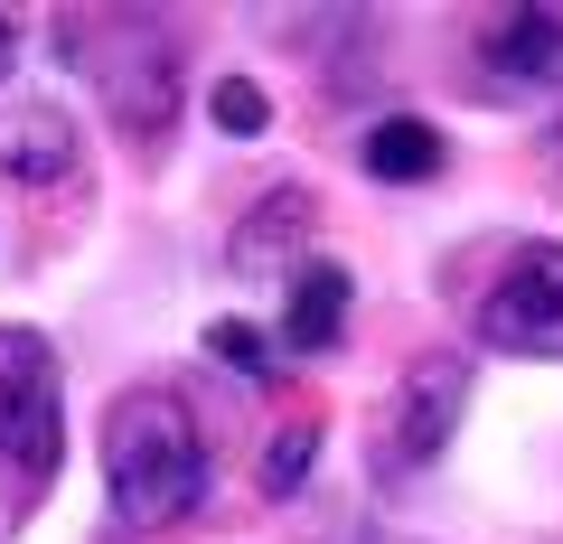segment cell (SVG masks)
Wrapping results in <instances>:
<instances>
[{"label":"cell","instance_id":"14","mask_svg":"<svg viewBox=\"0 0 563 544\" xmlns=\"http://www.w3.org/2000/svg\"><path fill=\"white\" fill-rule=\"evenodd\" d=\"M10 66H20V29L0 20V85H10Z\"/></svg>","mask_w":563,"mask_h":544},{"label":"cell","instance_id":"2","mask_svg":"<svg viewBox=\"0 0 563 544\" xmlns=\"http://www.w3.org/2000/svg\"><path fill=\"white\" fill-rule=\"evenodd\" d=\"M76 57L95 66V85H103V103H113L122 132L161 142L169 113H179V29H169L161 10H95V20L76 29Z\"/></svg>","mask_w":563,"mask_h":544},{"label":"cell","instance_id":"7","mask_svg":"<svg viewBox=\"0 0 563 544\" xmlns=\"http://www.w3.org/2000/svg\"><path fill=\"white\" fill-rule=\"evenodd\" d=\"M479 66L517 95L563 85V10H488L479 20Z\"/></svg>","mask_w":563,"mask_h":544},{"label":"cell","instance_id":"3","mask_svg":"<svg viewBox=\"0 0 563 544\" xmlns=\"http://www.w3.org/2000/svg\"><path fill=\"white\" fill-rule=\"evenodd\" d=\"M57 347L38 329H0V460L29 488L57 479L66 460V395H57Z\"/></svg>","mask_w":563,"mask_h":544},{"label":"cell","instance_id":"1","mask_svg":"<svg viewBox=\"0 0 563 544\" xmlns=\"http://www.w3.org/2000/svg\"><path fill=\"white\" fill-rule=\"evenodd\" d=\"M103 488H113V517L141 525V535L198 517L207 507V432H198V413H188L179 395H161V385L113 395V413H103Z\"/></svg>","mask_w":563,"mask_h":544},{"label":"cell","instance_id":"12","mask_svg":"<svg viewBox=\"0 0 563 544\" xmlns=\"http://www.w3.org/2000/svg\"><path fill=\"white\" fill-rule=\"evenodd\" d=\"M207 122H217L225 142H254L263 122H273V95H263L254 76H217L207 85Z\"/></svg>","mask_w":563,"mask_h":544},{"label":"cell","instance_id":"11","mask_svg":"<svg viewBox=\"0 0 563 544\" xmlns=\"http://www.w3.org/2000/svg\"><path fill=\"white\" fill-rule=\"evenodd\" d=\"M310 460H320V423H282L263 442V498H301Z\"/></svg>","mask_w":563,"mask_h":544},{"label":"cell","instance_id":"8","mask_svg":"<svg viewBox=\"0 0 563 544\" xmlns=\"http://www.w3.org/2000/svg\"><path fill=\"white\" fill-rule=\"evenodd\" d=\"M310 225H320V207L301 198V188H282V198H263L254 217L235 225V273L244 282H263V273H282V263H291V273H301V244H310Z\"/></svg>","mask_w":563,"mask_h":544},{"label":"cell","instance_id":"9","mask_svg":"<svg viewBox=\"0 0 563 544\" xmlns=\"http://www.w3.org/2000/svg\"><path fill=\"white\" fill-rule=\"evenodd\" d=\"M339 329H347V273L339 263H301L291 301H282V347L320 357V347H339Z\"/></svg>","mask_w":563,"mask_h":544},{"label":"cell","instance_id":"10","mask_svg":"<svg viewBox=\"0 0 563 544\" xmlns=\"http://www.w3.org/2000/svg\"><path fill=\"white\" fill-rule=\"evenodd\" d=\"M357 160L376 169L385 188H422V179H442V132H432L422 113H385L376 132H366Z\"/></svg>","mask_w":563,"mask_h":544},{"label":"cell","instance_id":"4","mask_svg":"<svg viewBox=\"0 0 563 544\" xmlns=\"http://www.w3.org/2000/svg\"><path fill=\"white\" fill-rule=\"evenodd\" d=\"M479 347L498 357H563V244H517L479 291Z\"/></svg>","mask_w":563,"mask_h":544},{"label":"cell","instance_id":"13","mask_svg":"<svg viewBox=\"0 0 563 544\" xmlns=\"http://www.w3.org/2000/svg\"><path fill=\"white\" fill-rule=\"evenodd\" d=\"M217 357H235L244 376H273V347H263L254 329H235V320H217Z\"/></svg>","mask_w":563,"mask_h":544},{"label":"cell","instance_id":"5","mask_svg":"<svg viewBox=\"0 0 563 544\" xmlns=\"http://www.w3.org/2000/svg\"><path fill=\"white\" fill-rule=\"evenodd\" d=\"M85 169V142H76V113L57 95H20L0 103V179L20 188H66Z\"/></svg>","mask_w":563,"mask_h":544},{"label":"cell","instance_id":"6","mask_svg":"<svg viewBox=\"0 0 563 544\" xmlns=\"http://www.w3.org/2000/svg\"><path fill=\"white\" fill-rule=\"evenodd\" d=\"M461 403H470V357H451V347L413 357L395 395V460H442V442L461 432Z\"/></svg>","mask_w":563,"mask_h":544}]
</instances>
